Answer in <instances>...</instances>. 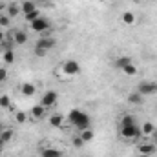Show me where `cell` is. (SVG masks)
<instances>
[{"mask_svg":"<svg viewBox=\"0 0 157 157\" xmlns=\"http://www.w3.org/2000/svg\"><path fill=\"white\" fill-rule=\"evenodd\" d=\"M4 144H6V143H4V141H2V139H0V154H2V152H4Z\"/></svg>","mask_w":157,"mask_h":157,"instance_id":"d6a6232c","label":"cell"},{"mask_svg":"<svg viewBox=\"0 0 157 157\" xmlns=\"http://www.w3.org/2000/svg\"><path fill=\"white\" fill-rule=\"evenodd\" d=\"M57 102H59V93H57L55 90H48V91H44L42 97H40V104H42L46 110L55 108Z\"/></svg>","mask_w":157,"mask_h":157,"instance_id":"5b68a950","label":"cell"},{"mask_svg":"<svg viewBox=\"0 0 157 157\" xmlns=\"http://www.w3.org/2000/svg\"><path fill=\"white\" fill-rule=\"evenodd\" d=\"M119 20H121L124 26H135V24H137V15H135L133 11H122L121 17H119Z\"/></svg>","mask_w":157,"mask_h":157,"instance_id":"8fae6325","label":"cell"},{"mask_svg":"<svg viewBox=\"0 0 157 157\" xmlns=\"http://www.w3.org/2000/svg\"><path fill=\"white\" fill-rule=\"evenodd\" d=\"M40 157H64V155H62V152L59 148L48 146V148H42L40 150Z\"/></svg>","mask_w":157,"mask_h":157,"instance_id":"ac0fdd59","label":"cell"},{"mask_svg":"<svg viewBox=\"0 0 157 157\" xmlns=\"http://www.w3.org/2000/svg\"><path fill=\"white\" fill-rule=\"evenodd\" d=\"M13 119H15L17 124H26L28 119H29V115H28L26 112H15V113H13Z\"/></svg>","mask_w":157,"mask_h":157,"instance_id":"d4e9b609","label":"cell"},{"mask_svg":"<svg viewBox=\"0 0 157 157\" xmlns=\"http://www.w3.org/2000/svg\"><path fill=\"white\" fill-rule=\"evenodd\" d=\"M97 2H101V4H104V2H110V0H97Z\"/></svg>","mask_w":157,"mask_h":157,"instance_id":"836d02e7","label":"cell"},{"mask_svg":"<svg viewBox=\"0 0 157 157\" xmlns=\"http://www.w3.org/2000/svg\"><path fill=\"white\" fill-rule=\"evenodd\" d=\"M57 46V39L55 37H49V35H40L37 42H35V55L37 57H46L51 49H55Z\"/></svg>","mask_w":157,"mask_h":157,"instance_id":"6da1fadb","label":"cell"},{"mask_svg":"<svg viewBox=\"0 0 157 157\" xmlns=\"http://www.w3.org/2000/svg\"><path fill=\"white\" fill-rule=\"evenodd\" d=\"M37 91H39V88H37L35 82H22V84L18 86V93H20L22 97H26V99L33 97Z\"/></svg>","mask_w":157,"mask_h":157,"instance_id":"ba28073f","label":"cell"},{"mask_svg":"<svg viewBox=\"0 0 157 157\" xmlns=\"http://www.w3.org/2000/svg\"><path fill=\"white\" fill-rule=\"evenodd\" d=\"M126 101H128V104H132V106H141V104L144 102V97H143L141 93H137V91H130L128 97H126Z\"/></svg>","mask_w":157,"mask_h":157,"instance_id":"5bb4252c","label":"cell"},{"mask_svg":"<svg viewBox=\"0 0 157 157\" xmlns=\"http://www.w3.org/2000/svg\"><path fill=\"white\" fill-rule=\"evenodd\" d=\"M155 152H157V146L152 141H146V143H139V144H137V154H139V155L152 157Z\"/></svg>","mask_w":157,"mask_h":157,"instance_id":"9c48e42d","label":"cell"},{"mask_svg":"<svg viewBox=\"0 0 157 157\" xmlns=\"http://www.w3.org/2000/svg\"><path fill=\"white\" fill-rule=\"evenodd\" d=\"M154 132H155V126H154L152 121H144V122L141 124V133H143V137H152Z\"/></svg>","mask_w":157,"mask_h":157,"instance_id":"e0dca14e","label":"cell"},{"mask_svg":"<svg viewBox=\"0 0 157 157\" xmlns=\"http://www.w3.org/2000/svg\"><path fill=\"white\" fill-rule=\"evenodd\" d=\"M46 112H48V110H46V108H44V106L39 102V104L31 106V110H29V115H31L33 119H37V121H40V119L46 117Z\"/></svg>","mask_w":157,"mask_h":157,"instance_id":"4fadbf2b","label":"cell"},{"mask_svg":"<svg viewBox=\"0 0 157 157\" xmlns=\"http://www.w3.org/2000/svg\"><path fill=\"white\" fill-rule=\"evenodd\" d=\"M132 124H137L135 122V117L132 113H124L122 117L119 119V128H124V126H132Z\"/></svg>","mask_w":157,"mask_h":157,"instance_id":"44dd1931","label":"cell"},{"mask_svg":"<svg viewBox=\"0 0 157 157\" xmlns=\"http://www.w3.org/2000/svg\"><path fill=\"white\" fill-rule=\"evenodd\" d=\"M13 137H15V130H13V128H4V130L0 132V139H2L4 143H9Z\"/></svg>","mask_w":157,"mask_h":157,"instance_id":"603a6c76","label":"cell"},{"mask_svg":"<svg viewBox=\"0 0 157 157\" xmlns=\"http://www.w3.org/2000/svg\"><path fill=\"white\" fill-rule=\"evenodd\" d=\"M2 60H4L6 66H11V64L15 62V53H13V49H6L4 55H2Z\"/></svg>","mask_w":157,"mask_h":157,"instance_id":"cb8c5ba5","label":"cell"},{"mask_svg":"<svg viewBox=\"0 0 157 157\" xmlns=\"http://www.w3.org/2000/svg\"><path fill=\"white\" fill-rule=\"evenodd\" d=\"M9 77V73H7V70L6 68H0V82H4V80H7Z\"/></svg>","mask_w":157,"mask_h":157,"instance_id":"f546056e","label":"cell"},{"mask_svg":"<svg viewBox=\"0 0 157 157\" xmlns=\"http://www.w3.org/2000/svg\"><path fill=\"white\" fill-rule=\"evenodd\" d=\"M152 143H154V144L157 146V130L154 132V135H152Z\"/></svg>","mask_w":157,"mask_h":157,"instance_id":"1f68e13d","label":"cell"},{"mask_svg":"<svg viewBox=\"0 0 157 157\" xmlns=\"http://www.w3.org/2000/svg\"><path fill=\"white\" fill-rule=\"evenodd\" d=\"M22 17H24V20H26V22H29V24H31L33 20H37V18H40L42 15H40V9L37 7L35 11H29V13H26V15H22Z\"/></svg>","mask_w":157,"mask_h":157,"instance_id":"484cf974","label":"cell"},{"mask_svg":"<svg viewBox=\"0 0 157 157\" xmlns=\"http://www.w3.org/2000/svg\"><path fill=\"white\" fill-rule=\"evenodd\" d=\"M121 71H122L126 77H137V75H139V66H137L135 62H130V64H126Z\"/></svg>","mask_w":157,"mask_h":157,"instance_id":"2e32d148","label":"cell"},{"mask_svg":"<svg viewBox=\"0 0 157 157\" xmlns=\"http://www.w3.org/2000/svg\"><path fill=\"white\" fill-rule=\"evenodd\" d=\"M9 26H11V18H9L6 13H2V15H0V28H2V29H7Z\"/></svg>","mask_w":157,"mask_h":157,"instance_id":"83f0119b","label":"cell"},{"mask_svg":"<svg viewBox=\"0 0 157 157\" xmlns=\"http://www.w3.org/2000/svg\"><path fill=\"white\" fill-rule=\"evenodd\" d=\"M4 42H6V31L0 28V44H4Z\"/></svg>","mask_w":157,"mask_h":157,"instance_id":"4dcf8cb0","label":"cell"},{"mask_svg":"<svg viewBox=\"0 0 157 157\" xmlns=\"http://www.w3.org/2000/svg\"><path fill=\"white\" fill-rule=\"evenodd\" d=\"M37 9V4L33 2V0H24V2H20V15H26V13H29V11H35Z\"/></svg>","mask_w":157,"mask_h":157,"instance_id":"d6986e66","label":"cell"},{"mask_svg":"<svg viewBox=\"0 0 157 157\" xmlns=\"http://www.w3.org/2000/svg\"><path fill=\"white\" fill-rule=\"evenodd\" d=\"M6 15H7L9 18L18 17V15H20V4H9V6H6Z\"/></svg>","mask_w":157,"mask_h":157,"instance_id":"ffe728a7","label":"cell"},{"mask_svg":"<svg viewBox=\"0 0 157 157\" xmlns=\"http://www.w3.org/2000/svg\"><path fill=\"white\" fill-rule=\"evenodd\" d=\"M78 137L88 144V143H93V139H95V132H93V128L90 126V128H84V130H80L78 132Z\"/></svg>","mask_w":157,"mask_h":157,"instance_id":"9a60e30c","label":"cell"},{"mask_svg":"<svg viewBox=\"0 0 157 157\" xmlns=\"http://www.w3.org/2000/svg\"><path fill=\"white\" fill-rule=\"evenodd\" d=\"M119 135H121L122 139H139V137H143V133H141V126H137V124L119 128Z\"/></svg>","mask_w":157,"mask_h":157,"instance_id":"52a82bcc","label":"cell"},{"mask_svg":"<svg viewBox=\"0 0 157 157\" xmlns=\"http://www.w3.org/2000/svg\"><path fill=\"white\" fill-rule=\"evenodd\" d=\"M48 124L51 128H62L64 126V115L62 113H51L48 117Z\"/></svg>","mask_w":157,"mask_h":157,"instance_id":"7c38bea8","label":"cell"},{"mask_svg":"<svg viewBox=\"0 0 157 157\" xmlns=\"http://www.w3.org/2000/svg\"><path fill=\"white\" fill-rule=\"evenodd\" d=\"M80 71H82V68H80V64H78L77 60H62L60 64H59V70H57V75H60V77H77L80 75Z\"/></svg>","mask_w":157,"mask_h":157,"instance_id":"7a4b0ae2","label":"cell"},{"mask_svg":"<svg viewBox=\"0 0 157 157\" xmlns=\"http://www.w3.org/2000/svg\"><path fill=\"white\" fill-rule=\"evenodd\" d=\"M9 39L13 40L17 46H24V44L28 42V39H29V37H28V33H26L24 29H15V31L9 35Z\"/></svg>","mask_w":157,"mask_h":157,"instance_id":"30bf717a","label":"cell"},{"mask_svg":"<svg viewBox=\"0 0 157 157\" xmlns=\"http://www.w3.org/2000/svg\"><path fill=\"white\" fill-rule=\"evenodd\" d=\"M29 28H31V31L44 35V33H48V31L51 29V22H49V18H46V17H40V18L33 20V22L29 24Z\"/></svg>","mask_w":157,"mask_h":157,"instance_id":"8992f818","label":"cell"},{"mask_svg":"<svg viewBox=\"0 0 157 157\" xmlns=\"http://www.w3.org/2000/svg\"><path fill=\"white\" fill-rule=\"evenodd\" d=\"M137 157H146V155H137Z\"/></svg>","mask_w":157,"mask_h":157,"instance_id":"e575fe53","label":"cell"},{"mask_svg":"<svg viewBox=\"0 0 157 157\" xmlns=\"http://www.w3.org/2000/svg\"><path fill=\"white\" fill-rule=\"evenodd\" d=\"M0 108L2 110H13V102H11V97L7 93L0 95Z\"/></svg>","mask_w":157,"mask_h":157,"instance_id":"7402d4cb","label":"cell"},{"mask_svg":"<svg viewBox=\"0 0 157 157\" xmlns=\"http://www.w3.org/2000/svg\"><path fill=\"white\" fill-rule=\"evenodd\" d=\"M130 62H133L130 57H119L117 60H115V66H117L119 70H122V68H124L126 64H130Z\"/></svg>","mask_w":157,"mask_h":157,"instance_id":"4316f807","label":"cell"},{"mask_svg":"<svg viewBox=\"0 0 157 157\" xmlns=\"http://www.w3.org/2000/svg\"><path fill=\"white\" fill-rule=\"evenodd\" d=\"M68 121L77 128L78 132H80V130H84V128H90V122H91L90 115H88V113H84V112H82V110H78V108L71 110V112L68 113Z\"/></svg>","mask_w":157,"mask_h":157,"instance_id":"3957f363","label":"cell"},{"mask_svg":"<svg viewBox=\"0 0 157 157\" xmlns=\"http://www.w3.org/2000/svg\"><path fill=\"white\" fill-rule=\"evenodd\" d=\"M71 144H73V146H75V148H82V146H84V144H86V143H84V141H82V139H80V137H78V133H77V135H75V137H71Z\"/></svg>","mask_w":157,"mask_h":157,"instance_id":"f1b7e54d","label":"cell"},{"mask_svg":"<svg viewBox=\"0 0 157 157\" xmlns=\"http://www.w3.org/2000/svg\"><path fill=\"white\" fill-rule=\"evenodd\" d=\"M137 93H141L143 97H150V95H155L157 93V82L155 80H141L135 88Z\"/></svg>","mask_w":157,"mask_h":157,"instance_id":"277c9868","label":"cell"}]
</instances>
